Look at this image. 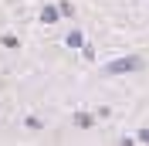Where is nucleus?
Masks as SVG:
<instances>
[{
  "label": "nucleus",
  "instance_id": "nucleus-1",
  "mask_svg": "<svg viewBox=\"0 0 149 146\" xmlns=\"http://www.w3.org/2000/svg\"><path fill=\"white\" fill-rule=\"evenodd\" d=\"M142 68V58H122V61H112L105 72L109 75H122V72H139Z\"/></svg>",
  "mask_w": 149,
  "mask_h": 146
},
{
  "label": "nucleus",
  "instance_id": "nucleus-4",
  "mask_svg": "<svg viewBox=\"0 0 149 146\" xmlns=\"http://www.w3.org/2000/svg\"><path fill=\"white\" fill-rule=\"evenodd\" d=\"M139 143H149V129H142V133H139Z\"/></svg>",
  "mask_w": 149,
  "mask_h": 146
},
{
  "label": "nucleus",
  "instance_id": "nucleus-2",
  "mask_svg": "<svg viewBox=\"0 0 149 146\" xmlns=\"http://www.w3.org/2000/svg\"><path fill=\"white\" fill-rule=\"evenodd\" d=\"M41 20H47V24H51V20H58V7H44V14H41Z\"/></svg>",
  "mask_w": 149,
  "mask_h": 146
},
{
  "label": "nucleus",
  "instance_id": "nucleus-3",
  "mask_svg": "<svg viewBox=\"0 0 149 146\" xmlns=\"http://www.w3.org/2000/svg\"><path fill=\"white\" fill-rule=\"evenodd\" d=\"M68 44H71V48H78V44H81V34H74V31H71V34H68Z\"/></svg>",
  "mask_w": 149,
  "mask_h": 146
}]
</instances>
